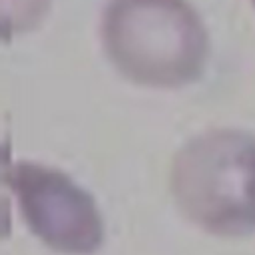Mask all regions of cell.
<instances>
[{"mask_svg":"<svg viewBox=\"0 0 255 255\" xmlns=\"http://www.w3.org/2000/svg\"><path fill=\"white\" fill-rule=\"evenodd\" d=\"M102 42L126 78L157 88L193 82L209 50L203 20L187 0H108Z\"/></svg>","mask_w":255,"mask_h":255,"instance_id":"6da1fadb","label":"cell"},{"mask_svg":"<svg viewBox=\"0 0 255 255\" xmlns=\"http://www.w3.org/2000/svg\"><path fill=\"white\" fill-rule=\"evenodd\" d=\"M255 135L215 128L185 141L171 161V193L179 209L213 235H247L255 229L249 179Z\"/></svg>","mask_w":255,"mask_h":255,"instance_id":"7a4b0ae2","label":"cell"},{"mask_svg":"<svg viewBox=\"0 0 255 255\" xmlns=\"http://www.w3.org/2000/svg\"><path fill=\"white\" fill-rule=\"evenodd\" d=\"M6 181L30 231L50 249L92 255L104 243V221L96 199L70 175L34 161H16Z\"/></svg>","mask_w":255,"mask_h":255,"instance_id":"3957f363","label":"cell"},{"mask_svg":"<svg viewBox=\"0 0 255 255\" xmlns=\"http://www.w3.org/2000/svg\"><path fill=\"white\" fill-rule=\"evenodd\" d=\"M249 199L255 211V163H253V171H251V179H249Z\"/></svg>","mask_w":255,"mask_h":255,"instance_id":"277c9868","label":"cell"},{"mask_svg":"<svg viewBox=\"0 0 255 255\" xmlns=\"http://www.w3.org/2000/svg\"><path fill=\"white\" fill-rule=\"evenodd\" d=\"M253 2H255V0H253Z\"/></svg>","mask_w":255,"mask_h":255,"instance_id":"5b68a950","label":"cell"}]
</instances>
